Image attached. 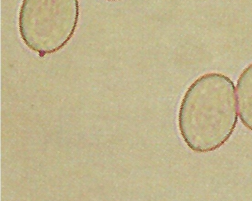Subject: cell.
<instances>
[{
    "instance_id": "cell-1",
    "label": "cell",
    "mask_w": 252,
    "mask_h": 201,
    "mask_svg": "<svg viewBox=\"0 0 252 201\" xmlns=\"http://www.w3.org/2000/svg\"><path fill=\"white\" fill-rule=\"evenodd\" d=\"M236 96L232 80L220 72L204 74L191 83L178 116L180 134L191 150L208 153L228 142L238 122Z\"/></svg>"
},
{
    "instance_id": "cell-2",
    "label": "cell",
    "mask_w": 252,
    "mask_h": 201,
    "mask_svg": "<svg viewBox=\"0 0 252 201\" xmlns=\"http://www.w3.org/2000/svg\"><path fill=\"white\" fill-rule=\"evenodd\" d=\"M79 0H23L18 16L26 47L43 58L64 48L76 32Z\"/></svg>"
},
{
    "instance_id": "cell-3",
    "label": "cell",
    "mask_w": 252,
    "mask_h": 201,
    "mask_svg": "<svg viewBox=\"0 0 252 201\" xmlns=\"http://www.w3.org/2000/svg\"><path fill=\"white\" fill-rule=\"evenodd\" d=\"M236 89L240 121L245 127L252 132V63L240 74Z\"/></svg>"
},
{
    "instance_id": "cell-4",
    "label": "cell",
    "mask_w": 252,
    "mask_h": 201,
    "mask_svg": "<svg viewBox=\"0 0 252 201\" xmlns=\"http://www.w3.org/2000/svg\"><path fill=\"white\" fill-rule=\"evenodd\" d=\"M105 1H119V0H105Z\"/></svg>"
}]
</instances>
